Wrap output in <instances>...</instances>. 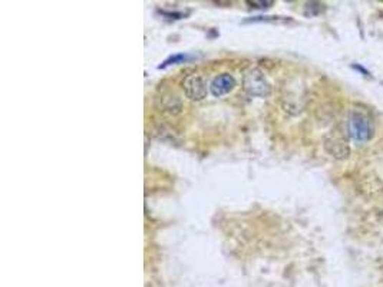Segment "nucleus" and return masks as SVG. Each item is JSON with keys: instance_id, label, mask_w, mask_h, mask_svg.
<instances>
[{"instance_id": "obj_1", "label": "nucleus", "mask_w": 383, "mask_h": 287, "mask_svg": "<svg viewBox=\"0 0 383 287\" xmlns=\"http://www.w3.org/2000/svg\"><path fill=\"white\" fill-rule=\"evenodd\" d=\"M344 131L350 140L365 144L373 137V125L370 118L362 111H350L344 121Z\"/></svg>"}, {"instance_id": "obj_2", "label": "nucleus", "mask_w": 383, "mask_h": 287, "mask_svg": "<svg viewBox=\"0 0 383 287\" xmlns=\"http://www.w3.org/2000/svg\"><path fill=\"white\" fill-rule=\"evenodd\" d=\"M243 86L245 92L251 97H267L270 93V85L258 69H250L244 73Z\"/></svg>"}, {"instance_id": "obj_3", "label": "nucleus", "mask_w": 383, "mask_h": 287, "mask_svg": "<svg viewBox=\"0 0 383 287\" xmlns=\"http://www.w3.org/2000/svg\"><path fill=\"white\" fill-rule=\"evenodd\" d=\"M182 89L187 98L193 101H201L207 95V84L200 75H189L182 81Z\"/></svg>"}, {"instance_id": "obj_4", "label": "nucleus", "mask_w": 383, "mask_h": 287, "mask_svg": "<svg viewBox=\"0 0 383 287\" xmlns=\"http://www.w3.org/2000/svg\"><path fill=\"white\" fill-rule=\"evenodd\" d=\"M236 86V79L233 78V75L230 73H221L216 76L211 84H209V91L211 93L216 97V98H220L223 95H227L228 92H231Z\"/></svg>"}, {"instance_id": "obj_5", "label": "nucleus", "mask_w": 383, "mask_h": 287, "mask_svg": "<svg viewBox=\"0 0 383 287\" xmlns=\"http://www.w3.org/2000/svg\"><path fill=\"white\" fill-rule=\"evenodd\" d=\"M324 148L332 157L339 158V160H344L350 154V148H349L348 142L340 137H333V135L328 137L324 140Z\"/></svg>"}, {"instance_id": "obj_6", "label": "nucleus", "mask_w": 383, "mask_h": 287, "mask_svg": "<svg viewBox=\"0 0 383 287\" xmlns=\"http://www.w3.org/2000/svg\"><path fill=\"white\" fill-rule=\"evenodd\" d=\"M161 101H162V104H161L162 111H168V112L171 113H178L181 111V102H180V99L177 98L175 95H173V97H164V98H161Z\"/></svg>"}, {"instance_id": "obj_7", "label": "nucleus", "mask_w": 383, "mask_h": 287, "mask_svg": "<svg viewBox=\"0 0 383 287\" xmlns=\"http://www.w3.org/2000/svg\"><path fill=\"white\" fill-rule=\"evenodd\" d=\"M188 56H185V55H175V56H171L169 59H167L165 62L161 65L160 68H165L168 65H171V63H177V62H182V61H185Z\"/></svg>"}, {"instance_id": "obj_8", "label": "nucleus", "mask_w": 383, "mask_h": 287, "mask_svg": "<svg viewBox=\"0 0 383 287\" xmlns=\"http://www.w3.org/2000/svg\"><path fill=\"white\" fill-rule=\"evenodd\" d=\"M247 5H250L251 7H258V9H263V7H270L272 5H274V2H247Z\"/></svg>"}]
</instances>
